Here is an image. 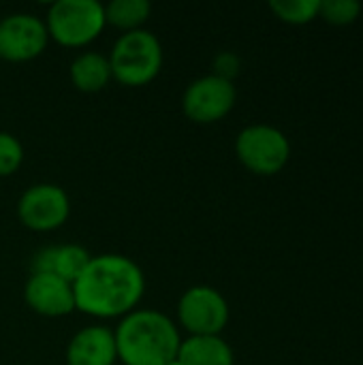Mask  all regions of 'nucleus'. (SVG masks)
<instances>
[{"instance_id": "5", "label": "nucleus", "mask_w": 363, "mask_h": 365, "mask_svg": "<svg viewBox=\"0 0 363 365\" xmlns=\"http://www.w3.org/2000/svg\"><path fill=\"white\" fill-rule=\"evenodd\" d=\"M237 158L246 169L259 175H274L285 169L291 156V145L285 133L274 126L257 124L248 126L237 135L235 141Z\"/></svg>"}, {"instance_id": "2", "label": "nucleus", "mask_w": 363, "mask_h": 365, "mask_svg": "<svg viewBox=\"0 0 363 365\" xmlns=\"http://www.w3.org/2000/svg\"><path fill=\"white\" fill-rule=\"evenodd\" d=\"M113 338L118 357L126 365H167L178 357L182 344L173 323L152 310L131 312Z\"/></svg>"}, {"instance_id": "10", "label": "nucleus", "mask_w": 363, "mask_h": 365, "mask_svg": "<svg viewBox=\"0 0 363 365\" xmlns=\"http://www.w3.org/2000/svg\"><path fill=\"white\" fill-rule=\"evenodd\" d=\"M24 295L26 304L43 317H64L75 310L73 284L53 274H32Z\"/></svg>"}, {"instance_id": "16", "label": "nucleus", "mask_w": 363, "mask_h": 365, "mask_svg": "<svg viewBox=\"0 0 363 365\" xmlns=\"http://www.w3.org/2000/svg\"><path fill=\"white\" fill-rule=\"evenodd\" d=\"M321 0H272L270 9L287 24H308L319 15Z\"/></svg>"}, {"instance_id": "3", "label": "nucleus", "mask_w": 363, "mask_h": 365, "mask_svg": "<svg viewBox=\"0 0 363 365\" xmlns=\"http://www.w3.org/2000/svg\"><path fill=\"white\" fill-rule=\"evenodd\" d=\"M111 75L124 86H143L152 81L163 66V49L158 38L148 30L122 34L109 58Z\"/></svg>"}, {"instance_id": "4", "label": "nucleus", "mask_w": 363, "mask_h": 365, "mask_svg": "<svg viewBox=\"0 0 363 365\" xmlns=\"http://www.w3.org/2000/svg\"><path fill=\"white\" fill-rule=\"evenodd\" d=\"M105 26V6L96 0H58L47 13V32L66 47L94 41Z\"/></svg>"}, {"instance_id": "20", "label": "nucleus", "mask_w": 363, "mask_h": 365, "mask_svg": "<svg viewBox=\"0 0 363 365\" xmlns=\"http://www.w3.org/2000/svg\"><path fill=\"white\" fill-rule=\"evenodd\" d=\"M167 365H180V364H178V359H173V361H169Z\"/></svg>"}, {"instance_id": "13", "label": "nucleus", "mask_w": 363, "mask_h": 365, "mask_svg": "<svg viewBox=\"0 0 363 365\" xmlns=\"http://www.w3.org/2000/svg\"><path fill=\"white\" fill-rule=\"evenodd\" d=\"M180 365H233V351L218 336H193L180 344Z\"/></svg>"}, {"instance_id": "7", "label": "nucleus", "mask_w": 363, "mask_h": 365, "mask_svg": "<svg viewBox=\"0 0 363 365\" xmlns=\"http://www.w3.org/2000/svg\"><path fill=\"white\" fill-rule=\"evenodd\" d=\"M235 105V86L233 81L220 79L216 75L201 77L188 86L184 92V113L199 124L218 122Z\"/></svg>"}, {"instance_id": "9", "label": "nucleus", "mask_w": 363, "mask_h": 365, "mask_svg": "<svg viewBox=\"0 0 363 365\" xmlns=\"http://www.w3.org/2000/svg\"><path fill=\"white\" fill-rule=\"evenodd\" d=\"M47 26L28 13H15L0 19V58L26 62L36 58L47 45Z\"/></svg>"}, {"instance_id": "17", "label": "nucleus", "mask_w": 363, "mask_h": 365, "mask_svg": "<svg viewBox=\"0 0 363 365\" xmlns=\"http://www.w3.org/2000/svg\"><path fill=\"white\" fill-rule=\"evenodd\" d=\"M362 13V4L357 0H321L319 15L336 26L353 24Z\"/></svg>"}, {"instance_id": "14", "label": "nucleus", "mask_w": 363, "mask_h": 365, "mask_svg": "<svg viewBox=\"0 0 363 365\" xmlns=\"http://www.w3.org/2000/svg\"><path fill=\"white\" fill-rule=\"evenodd\" d=\"M111 77L109 60L101 53L88 51L75 58L71 64V79L81 92H98L107 86Z\"/></svg>"}, {"instance_id": "8", "label": "nucleus", "mask_w": 363, "mask_h": 365, "mask_svg": "<svg viewBox=\"0 0 363 365\" xmlns=\"http://www.w3.org/2000/svg\"><path fill=\"white\" fill-rule=\"evenodd\" d=\"M68 212L71 203L66 192L53 184H36L28 188L17 203L19 220L32 231H51L62 227Z\"/></svg>"}, {"instance_id": "12", "label": "nucleus", "mask_w": 363, "mask_h": 365, "mask_svg": "<svg viewBox=\"0 0 363 365\" xmlns=\"http://www.w3.org/2000/svg\"><path fill=\"white\" fill-rule=\"evenodd\" d=\"M90 255L81 246H49L34 255L32 259V274H53L68 284H73L86 265L90 263Z\"/></svg>"}, {"instance_id": "15", "label": "nucleus", "mask_w": 363, "mask_h": 365, "mask_svg": "<svg viewBox=\"0 0 363 365\" xmlns=\"http://www.w3.org/2000/svg\"><path fill=\"white\" fill-rule=\"evenodd\" d=\"M150 15V2L148 0H113L105 9V21L113 24L122 30H139V26Z\"/></svg>"}, {"instance_id": "11", "label": "nucleus", "mask_w": 363, "mask_h": 365, "mask_svg": "<svg viewBox=\"0 0 363 365\" xmlns=\"http://www.w3.org/2000/svg\"><path fill=\"white\" fill-rule=\"evenodd\" d=\"M118 359L116 338L105 327L81 329L68 344V365H113Z\"/></svg>"}, {"instance_id": "1", "label": "nucleus", "mask_w": 363, "mask_h": 365, "mask_svg": "<svg viewBox=\"0 0 363 365\" xmlns=\"http://www.w3.org/2000/svg\"><path fill=\"white\" fill-rule=\"evenodd\" d=\"M143 289L145 280L135 261L120 255L94 257L73 282L75 308L101 319L120 317L139 304Z\"/></svg>"}, {"instance_id": "18", "label": "nucleus", "mask_w": 363, "mask_h": 365, "mask_svg": "<svg viewBox=\"0 0 363 365\" xmlns=\"http://www.w3.org/2000/svg\"><path fill=\"white\" fill-rule=\"evenodd\" d=\"M21 160H24L21 143L9 133H0V178L15 173Z\"/></svg>"}, {"instance_id": "6", "label": "nucleus", "mask_w": 363, "mask_h": 365, "mask_svg": "<svg viewBox=\"0 0 363 365\" xmlns=\"http://www.w3.org/2000/svg\"><path fill=\"white\" fill-rule=\"evenodd\" d=\"M178 317L193 336H218L229 321V306L216 289L193 287L182 295Z\"/></svg>"}, {"instance_id": "19", "label": "nucleus", "mask_w": 363, "mask_h": 365, "mask_svg": "<svg viewBox=\"0 0 363 365\" xmlns=\"http://www.w3.org/2000/svg\"><path fill=\"white\" fill-rule=\"evenodd\" d=\"M237 73H240V58L235 53L223 51V53L216 56V60H214V75L216 77L231 81Z\"/></svg>"}]
</instances>
